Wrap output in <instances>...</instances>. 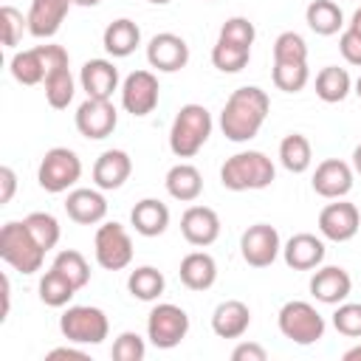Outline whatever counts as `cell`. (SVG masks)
<instances>
[{"label":"cell","mask_w":361,"mask_h":361,"mask_svg":"<svg viewBox=\"0 0 361 361\" xmlns=\"http://www.w3.org/2000/svg\"><path fill=\"white\" fill-rule=\"evenodd\" d=\"M268 113H271L268 93L257 85H243L226 99L223 113H220V130L234 144L251 141L262 130Z\"/></svg>","instance_id":"obj_1"},{"label":"cell","mask_w":361,"mask_h":361,"mask_svg":"<svg viewBox=\"0 0 361 361\" xmlns=\"http://www.w3.org/2000/svg\"><path fill=\"white\" fill-rule=\"evenodd\" d=\"M276 178L274 161L259 149H243L226 158L220 166V183L231 192H251V189H268Z\"/></svg>","instance_id":"obj_2"},{"label":"cell","mask_w":361,"mask_h":361,"mask_svg":"<svg viewBox=\"0 0 361 361\" xmlns=\"http://www.w3.org/2000/svg\"><path fill=\"white\" fill-rule=\"evenodd\" d=\"M212 113L203 107V104H183L175 118H172V127H169V149L172 155L178 158H192L203 149V144L209 141L212 135Z\"/></svg>","instance_id":"obj_3"},{"label":"cell","mask_w":361,"mask_h":361,"mask_svg":"<svg viewBox=\"0 0 361 361\" xmlns=\"http://www.w3.org/2000/svg\"><path fill=\"white\" fill-rule=\"evenodd\" d=\"M0 257L20 274H37L45 259V248L34 240L25 220H8L0 228Z\"/></svg>","instance_id":"obj_4"},{"label":"cell","mask_w":361,"mask_h":361,"mask_svg":"<svg viewBox=\"0 0 361 361\" xmlns=\"http://www.w3.org/2000/svg\"><path fill=\"white\" fill-rule=\"evenodd\" d=\"M276 324L285 338H290L293 344H302V347L316 344L324 336V316L310 302H302V299L285 302L279 307Z\"/></svg>","instance_id":"obj_5"},{"label":"cell","mask_w":361,"mask_h":361,"mask_svg":"<svg viewBox=\"0 0 361 361\" xmlns=\"http://www.w3.org/2000/svg\"><path fill=\"white\" fill-rule=\"evenodd\" d=\"M59 330L71 344H102L110 333V322L102 307L71 305L59 316Z\"/></svg>","instance_id":"obj_6"},{"label":"cell","mask_w":361,"mask_h":361,"mask_svg":"<svg viewBox=\"0 0 361 361\" xmlns=\"http://www.w3.org/2000/svg\"><path fill=\"white\" fill-rule=\"evenodd\" d=\"M82 178V161L73 149L68 147H51L42 161H39V169H37V180L45 192L51 195H59V192H68L76 180Z\"/></svg>","instance_id":"obj_7"},{"label":"cell","mask_w":361,"mask_h":361,"mask_svg":"<svg viewBox=\"0 0 361 361\" xmlns=\"http://www.w3.org/2000/svg\"><path fill=\"white\" fill-rule=\"evenodd\" d=\"M189 333V313L172 302H161L147 316V338L158 350L178 347Z\"/></svg>","instance_id":"obj_8"},{"label":"cell","mask_w":361,"mask_h":361,"mask_svg":"<svg viewBox=\"0 0 361 361\" xmlns=\"http://www.w3.org/2000/svg\"><path fill=\"white\" fill-rule=\"evenodd\" d=\"M93 254L96 262L104 271H121L133 262V240L127 234V228L121 223H102L96 228V240H93Z\"/></svg>","instance_id":"obj_9"},{"label":"cell","mask_w":361,"mask_h":361,"mask_svg":"<svg viewBox=\"0 0 361 361\" xmlns=\"http://www.w3.org/2000/svg\"><path fill=\"white\" fill-rule=\"evenodd\" d=\"M282 251L279 231L271 223H254L240 237V254L251 268H268Z\"/></svg>","instance_id":"obj_10"},{"label":"cell","mask_w":361,"mask_h":361,"mask_svg":"<svg viewBox=\"0 0 361 361\" xmlns=\"http://www.w3.org/2000/svg\"><path fill=\"white\" fill-rule=\"evenodd\" d=\"M76 130L90 138V141H102L107 135H113L116 124H118V110L110 99H85L79 107H76Z\"/></svg>","instance_id":"obj_11"},{"label":"cell","mask_w":361,"mask_h":361,"mask_svg":"<svg viewBox=\"0 0 361 361\" xmlns=\"http://www.w3.org/2000/svg\"><path fill=\"white\" fill-rule=\"evenodd\" d=\"M158 76L152 71H133L124 82H121V107L130 116H149L158 107Z\"/></svg>","instance_id":"obj_12"},{"label":"cell","mask_w":361,"mask_h":361,"mask_svg":"<svg viewBox=\"0 0 361 361\" xmlns=\"http://www.w3.org/2000/svg\"><path fill=\"white\" fill-rule=\"evenodd\" d=\"M358 228H361V214H358L355 203H347L338 197L336 203H327L319 212V231L324 240L347 243L358 234Z\"/></svg>","instance_id":"obj_13"},{"label":"cell","mask_w":361,"mask_h":361,"mask_svg":"<svg viewBox=\"0 0 361 361\" xmlns=\"http://www.w3.org/2000/svg\"><path fill=\"white\" fill-rule=\"evenodd\" d=\"M147 62L161 73H175L189 62V45L172 31H161L147 42Z\"/></svg>","instance_id":"obj_14"},{"label":"cell","mask_w":361,"mask_h":361,"mask_svg":"<svg viewBox=\"0 0 361 361\" xmlns=\"http://www.w3.org/2000/svg\"><path fill=\"white\" fill-rule=\"evenodd\" d=\"M313 192L327 197V200H338L353 189V166L341 158H324L316 172H313Z\"/></svg>","instance_id":"obj_15"},{"label":"cell","mask_w":361,"mask_h":361,"mask_svg":"<svg viewBox=\"0 0 361 361\" xmlns=\"http://www.w3.org/2000/svg\"><path fill=\"white\" fill-rule=\"evenodd\" d=\"M180 234L189 245L206 248L220 237V217L209 206H189L180 214Z\"/></svg>","instance_id":"obj_16"},{"label":"cell","mask_w":361,"mask_h":361,"mask_svg":"<svg viewBox=\"0 0 361 361\" xmlns=\"http://www.w3.org/2000/svg\"><path fill=\"white\" fill-rule=\"evenodd\" d=\"M324 254H327L324 240L310 234V231H299V234H293L282 245V259L293 271H313V268H319L324 262Z\"/></svg>","instance_id":"obj_17"},{"label":"cell","mask_w":361,"mask_h":361,"mask_svg":"<svg viewBox=\"0 0 361 361\" xmlns=\"http://www.w3.org/2000/svg\"><path fill=\"white\" fill-rule=\"evenodd\" d=\"M350 290H353V279L341 265L316 268L310 276V293L322 305H341V302H347Z\"/></svg>","instance_id":"obj_18"},{"label":"cell","mask_w":361,"mask_h":361,"mask_svg":"<svg viewBox=\"0 0 361 361\" xmlns=\"http://www.w3.org/2000/svg\"><path fill=\"white\" fill-rule=\"evenodd\" d=\"M71 6H73L71 0H31L28 14H25L28 17V34L37 39H51L62 28Z\"/></svg>","instance_id":"obj_19"},{"label":"cell","mask_w":361,"mask_h":361,"mask_svg":"<svg viewBox=\"0 0 361 361\" xmlns=\"http://www.w3.org/2000/svg\"><path fill=\"white\" fill-rule=\"evenodd\" d=\"M79 85L90 99H113L118 90V68L110 59H87L79 71Z\"/></svg>","instance_id":"obj_20"},{"label":"cell","mask_w":361,"mask_h":361,"mask_svg":"<svg viewBox=\"0 0 361 361\" xmlns=\"http://www.w3.org/2000/svg\"><path fill=\"white\" fill-rule=\"evenodd\" d=\"M65 212L79 226H96L107 217V200L102 189H71L65 197Z\"/></svg>","instance_id":"obj_21"},{"label":"cell","mask_w":361,"mask_h":361,"mask_svg":"<svg viewBox=\"0 0 361 361\" xmlns=\"http://www.w3.org/2000/svg\"><path fill=\"white\" fill-rule=\"evenodd\" d=\"M133 172V161L124 149H104L93 164V183L102 192L121 189Z\"/></svg>","instance_id":"obj_22"},{"label":"cell","mask_w":361,"mask_h":361,"mask_svg":"<svg viewBox=\"0 0 361 361\" xmlns=\"http://www.w3.org/2000/svg\"><path fill=\"white\" fill-rule=\"evenodd\" d=\"M251 324V310L240 299H226L212 313V330L220 338H240Z\"/></svg>","instance_id":"obj_23"},{"label":"cell","mask_w":361,"mask_h":361,"mask_svg":"<svg viewBox=\"0 0 361 361\" xmlns=\"http://www.w3.org/2000/svg\"><path fill=\"white\" fill-rule=\"evenodd\" d=\"M178 274H180V282L189 290H209L217 282V262L206 251H189L180 259Z\"/></svg>","instance_id":"obj_24"},{"label":"cell","mask_w":361,"mask_h":361,"mask_svg":"<svg viewBox=\"0 0 361 361\" xmlns=\"http://www.w3.org/2000/svg\"><path fill=\"white\" fill-rule=\"evenodd\" d=\"M130 223L141 237H161L169 226V209L158 197H144L133 206Z\"/></svg>","instance_id":"obj_25"},{"label":"cell","mask_w":361,"mask_h":361,"mask_svg":"<svg viewBox=\"0 0 361 361\" xmlns=\"http://www.w3.org/2000/svg\"><path fill=\"white\" fill-rule=\"evenodd\" d=\"M102 45H104V51H107L110 56L124 59V56H130V54L141 45V28H138L130 17H118V20H113V23L104 28Z\"/></svg>","instance_id":"obj_26"},{"label":"cell","mask_w":361,"mask_h":361,"mask_svg":"<svg viewBox=\"0 0 361 361\" xmlns=\"http://www.w3.org/2000/svg\"><path fill=\"white\" fill-rule=\"evenodd\" d=\"M164 183H166L169 197H175V200H180V203H195V200L203 195V175H200V169L192 166V164H175V166L166 172Z\"/></svg>","instance_id":"obj_27"},{"label":"cell","mask_w":361,"mask_h":361,"mask_svg":"<svg viewBox=\"0 0 361 361\" xmlns=\"http://www.w3.org/2000/svg\"><path fill=\"white\" fill-rule=\"evenodd\" d=\"M8 71L11 76L20 82V85H39L45 82L48 76V62H45V54L39 45L28 48V51H17L8 62Z\"/></svg>","instance_id":"obj_28"},{"label":"cell","mask_w":361,"mask_h":361,"mask_svg":"<svg viewBox=\"0 0 361 361\" xmlns=\"http://www.w3.org/2000/svg\"><path fill=\"white\" fill-rule=\"evenodd\" d=\"M305 23L310 25L313 34L319 37H333L341 31L344 25V14H341V6L336 0H313L307 8H305Z\"/></svg>","instance_id":"obj_29"},{"label":"cell","mask_w":361,"mask_h":361,"mask_svg":"<svg viewBox=\"0 0 361 361\" xmlns=\"http://www.w3.org/2000/svg\"><path fill=\"white\" fill-rule=\"evenodd\" d=\"M350 87H353V79H350V73H347L344 68H338V65H327V68H322V71L316 73V96H319L322 102H327V104L344 102L347 93H350Z\"/></svg>","instance_id":"obj_30"},{"label":"cell","mask_w":361,"mask_h":361,"mask_svg":"<svg viewBox=\"0 0 361 361\" xmlns=\"http://www.w3.org/2000/svg\"><path fill=\"white\" fill-rule=\"evenodd\" d=\"M279 164L293 172V175H302L310 169L313 164V149H310V141L302 135V133H290L282 138L279 144Z\"/></svg>","instance_id":"obj_31"},{"label":"cell","mask_w":361,"mask_h":361,"mask_svg":"<svg viewBox=\"0 0 361 361\" xmlns=\"http://www.w3.org/2000/svg\"><path fill=\"white\" fill-rule=\"evenodd\" d=\"M164 288H166V279H164V274H161L158 268H152V265H141V268L130 271V276H127V290H130L138 302H155V299L164 293Z\"/></svg>","instance_id":"obj_32"},{"label":"cell","mask_w":361,"mask_h":361,"mask_svg":"<svg viewBox=\"0 0 361 361\" xmlns=\"http://www.w3.org/2000/svg\"><path fill=\"white\" fill-rule=\"evenodd\" d=\"M45 102L54 107V110H65L71 102H73V93H76V82L71 76V68H54L48 76H45Z\"/></svg>","instance_id":"obj_33"},{"label":"cell","mask_w":361,"mask_h":361,"mask_svg":"<svg viewBox=\"0 0 361 361\" xmlns=\"http://www.w3.org/2000/svg\"><path fill=\"white\" fill-rule=\"evenodd\" d=\"M37 290H39V302L48 305V307H65V305L73 299V293H76V288H73L56 268H51V271L42 274Z\"/></svg>","instance_id":"obj_34"},{"label":"cell","mask_w":361,"mask_h":361,"mask_svg":"<svg viewBox=\"0 0 361 361\" xmlns=\"http://www.w3.org/2000/svg\"><path fill=\"white\" fill-rule=\"evenodd\" d=\"M51 268H56L76 290L90 282V265H87L85 254H79V251H73V248L59 251V254L54 257V265H51Z\"/></svg>","instance_id":"obj_35"},{"label":"cell","mask_w":361,"mask_h":361,"mask_svg":"<svg viewBox=\"0 0 361 361\" xmlns=\"http://www.w3.org/2000/svg\"><path fill=\"white\" fill-rule=\"evenodd\" d=\"M251 59V48H243V45H234V42H223L217 39L214 48H212V65L220 71V73H240Z\"/></svg>","instance_id":"obj_36"},{"label":"cell","mask_w":361,"mask_h":361,"mask_svg":"<svg viewBox=\"0 0 361 361\" xmlns=\"http://www.w3.org/2000/svg\"><path fill=\"white\" fill-rule=\"evenodd\" d=\"M271 76L282 93H299L307 85L310 71H307V62H274Z\"/></svg>","instance_id":"obj_37"},{"label":"cell","mask_w":361,"mask_h":361,"mask_svg":"<svg viewBox=\"0 0 361 361\" xmlns=\"http://www.w3.org/2000/svg\"><path fill=\"white\" fill-rule=\"evenodd\" d=\"M25 226H28V231L34 234V240H37L45 251H51V248L59 243L62 228H59V220H56L51 212H31V214L25 217Z\"/></svg>","instance_id":"obj_38"},{"label":"cell","mask_w":361,"mask_h":361,"mask_svg":"<svg viewBox=\"0 0 361 361\" xmlns=\"http://www.w3.org/2000/svg\"><path fill=\"white\" fill-rule=\"evenodd\" d=\"M274 62H307V42L296 31H282L274 39Z\"/></svg>","instance_id":"obj_39"},{"label":"cell","mask_w":361,"mask_h":361,"mask_svg":"<svg viewBox=\"0 0 361 361\" xmlns=\"http://www.w3.org/2000/svg\"><path fill=\"white\" fill-rule=\"evenodd\" d=\"M254 37H257V28L248 17H228L223 25H220V37L223 42H234V45H243V48H251L254 45Z\"/></svg>","instance_id":"obj_40"},{"label":"cell","mask_w":361,"mask_h":361,"mask_svg":"<svg viewBox=\"0 0 361 361\" xmlns=\"http://www.w3.org/2000/svg\"><path fill=\"white\" fill-rule=\"evenodd\" d=\"M333 327L347 338H361V305L358 302H341L333 313Z\"/></svg>","instance_id":"obj_41"},{"label":"cell","mask_w":361,"mask_h":361,"mask_svg":"<svg viewBox=\"0 0 361 361\" xmlns=\"http://www.w3.org/2000/svg\"><path fill=\"white\" fill-rule=\"evenodd\" d=\"M0 28H3V48H14L23 39V31H28V17H23V11H17L14 6H3Z\"/></svg>","instance_id":"obj_42"},{"label":"cell","mask_w":361,"mask_h":361,"mask_svg":"<svg viewBox=\"0 0 361 361\" xmlns=\"http://www.w3.org/2000/svg\"><path fill=\"white\" fill-rule=\"evenodd\" d=\"M110 355H113V361H144V355H147V344H144V338H141L138 333L124 330V333L113 341Z\"/></svg>","instance_id":"obj_43"},{"label":"cell","mask_w":361,"mask_h":361,"mask_svg":"<svg viewBox=\"0 0 361 361\" xmlns=\"http://www.w3.org/2000/svg\"><path fill=\"white\" fill-rule=\"evenodd\" d=\"M338 51L350 65L361 68V31L358 28H344L341 39H338Z\"/></svg>","instance_id":"obj_44"},{"label":"cell","mask_w":361,"mask_h":361,"mask_svg":"<svg viewBox=\"0 0 361 361\" xmlns=\"http://www.w3.org/2000/svg\"><path fill=\"white\" fill-rule=\"evenodd\" d=\"M265 358H268V350L257 341H240L231 350V361H265Z\"/></svg>","instance_id":"obj_45"},{"label":"cell","mask_w":361,"mask_h":361,"mask_svg":"<svg viewBox=\"0 0 361 361\" xmlns=\"http://www.w3.org/2000/svg\"><path fill=\"white\" fill-rule=\"evenodd\" d=\"M14 189H17V175H14V169H11V166H0V206L11 203Z\"/></svg>","instance_id":"obj_46"},{"label":"cell","mask_w":361,"mask_h":361,"mask_svg":"<svg viewBox=\"0 0 361 361\" xmlns=\"http://www.w3.org/2000/svg\"><path fill=\"white\" fill-rule=\"evenodd\" d=\"M48 361H56V358H76V361H87V353L85 350H76V347H54L45 353Z\"/></svg>","instance_id":"obj_47"},{"label":"cell","mask_w":361,"mask_h":361,"mask_svg":"<svg viewBox=\"0 0 361 361\" xmlns=\"http://www.w3.org/2000/svg\"><path fill=\"white\" fill-rule=\"evenodd\" d=\"M0 285H3V310H0V322H6V319H8V310H11V279H8V274L0 276Z\"/></svg>","instance_id":"obj_48"},{"label":"cell","mask_w":361,"mask_h":361,"mask_svg":"<svg viewBox=\"0 0 361 361\" xmlns=\"http://www.w3.org/2000/svg\"><path fill=\"white\" fill-rule=\"evenodd\" d=\"M344 361H361V344H355V347H350L344 355H341Z\"/></svg>","instance_id":"obj_49"},{"label":"cell","mask_w":361,"mask_h":361,"mask_svg":"<svg viewBox=\"0 0 361 361\" xmlns=\"http://www.w3.org/2000/svg\"><path fill=\"white\" fill-rule=\"evenodd\" d=\"M353 169H355V172L361 175V144H358V147L353 149Z\"/></svg>","instance_id":"obj_50"},{"label":"cell","mask_w":361,"mask_h":361,"mask_svg":"<svg viewBox=\"0 0 361 361\" xmlns=\"http://www.w3.org/2000/svg\"><path fill=\"white\" fill-rule=\"evenodd\" d=\"M73 6H82V8H90V6H99L102 0H71Z\"/></svg>","instance_id":"obj_51"},{"label":"cell","mask_w":361,"mask_h":361,"mask_svg":"<svg viewBox=\"0 0 361 361\" xmlns=\"http://www.w3.org/2000/svg\"><path fill=\"white\" fill-rule=\"evenodd\" d=\"M350 28H358V31H361V8H355V14H353V23H350Z\"/></svg>","instance_id":"obj_52"},{"label":"cell","mask_w":361,"mask_h":361,"mask_svg":"<svg viewBox=\"0 0 361 361\" xmlns=\"http://www.w3.org/2000/svg\"><path fill=\"white\" fill-rule=\"evenodd\" d=\"M355 93H358V99H361V76L355 79Z\"/></svg>","instance_id":"obj_53"},{"label":"cell","mask_w":361,"mask_h":361,"mask_svg":"<svg viewBox=\"0 0 361 361\" xmlns=\"http://www.w3.org/2000/svg\"><path fill=\"white\" fill-rule=\"evenodd\" d=\"M149 3H155V6H166V3H172V0H149Z\"/></svg>","instance_id":"obj_54"},{"label":"cell","mask_w":361,"mask_h":361,"mask_svg":"<svg viewBox=\"0 0 361 361\" xmlns=\"http://www.w3.org/2000/svg\"><path fill=\"white\" fill-rule=\"evenodd\" d=\"M206 3H212V0H206Z\"/></svg>","instance_id":"obj_55"}]
</instances>
